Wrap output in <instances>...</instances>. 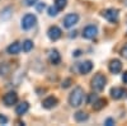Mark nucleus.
Returning a JSON list of instances; mask_svg holds the SVG:
<instances>
[{
  "label": "nucleus",
  "mask_w": 127,
  "mask_h": 126,
  "mask_svg": "<svg viewBox=\"0 0 127 126\" xmlns=\"http://www.w3.org/2000/svg\"><path fill=\"white\" fill-rule=\"evenodd\" d=\"M111 96L113 99H121L123 97L127 96V90H125L123 88H118V87H116V88H112L111 89Z\"/></svg>",
  "instance_id": "1a4fd4ad"
},
{
  "label": "nucleus",
  "mask_w": 127,
  "mask_h": 126,
  "mask_svg": "<svg viewBox=\"0 0 127 126\" xmlns=\"http://www.w3.org/2000/svg\"><path fill=\"white\" fill-rule=\"evenodd\" d=\"M59 12H60V10H59L56 6H50V8H48V15H50V17H56V15L59 14Z\"/></svg>",
  "instance_id": "412c9836"
},
{
  "label": "nucleus",
  "mask_w": 127,
  "mask_h": 126,
  "mask_svg": "<svg viewBox=\"0 0 127 126\" xmlns=\"http://www.w3.org/2000/svg\"><path fill=\"white\" fill-rule=\"evenodd\" d=\"M79 22V15L75 13H70L64 18V27L65 28H71Z\"/></svg>",
  "instance_id": "39448f33"
},
{
  "label": "nucleus",
  "mask_w": 127,
  "mask_h": 126,
  "mask_svg": "<svg viewBox=\"0 0 127 126\" xmlns=\"http://www.w3.org/2000/svg\"><path fill=\"white\" fill-rule=\"evenodd\" d=\"M105 83H107V79L103 74H97L93 79H92V88L97 92H100L104 89L105 87Z\"/></svg>",
  "instance_id": "f03ea898"
},
{
  "label": "nucleus",
  "mask_w": 127,
  "mask_h": 126,
  "mask_svg": "<svg viewBox=\"0 0 127 126\" xmlns=\"http://www.w3.org/2000/svg\"><path fill=\"white\" fill-rule=\"evenodd\" d=\"M17 101H18V96H17L15 92H9L3 97V102L6 107H10V106H13V104H15Z\"/></svg>",
  "instance_id": "0eeeda50"
},
{
  "label": "nucleus",
  "mask_w": 127,
  "mask_h": 126,
  "mask_svg": "<svg viewBox=\"0 0 127 126\" xmlns=\"http://www.w3.org/2000/svg\"><path fill=\"white\" fill-rule=\"evenodd\" d=\"M98 99V97H97V94H89V98H88V103L89 104H93L95 101Z\"/></svg>",
  "instance_id": "5701e85b"
},
{
  "label": "nucleus",
  "mask_w": 127,
  "mask_h": 126,
  "mask_svg": "<svg viewBox=\"0 0 127 126\" xmlns=\"http://www.w3.org/2000/svg\"><path fill=\"white\" fill-rule=\"evenodd\" d=\"M66 4H67V0H55V6L59 10H64L66 8Z\"/></svg>",
  "instance_id": "aec40b11"
},
{
  "label": "nucleus",
  "mask_w": 127,
  "mask_h": 126,
  "mask_svg": "<svg viewBox=\"0 0 127 126\" xmlns=\"http://www.w3.org/2000/svg\"><path fill=\"white\" fill-rule=\"evenodd\" d=\"M71 82H72V80H71L70 78L65 79V80L62 82V84H61V87H62V88H69V87L71 85Z\"/></svg>",
  "instance_id": "4be33fe9"
},
{
  "label": "nucleus",
  "mask_w": 127,
  "mask_h": 126,
  "mask_svg": "<svg viewBox=\"0 0 127 126\" xmlns=\"http://www.w3.org/2000/svg\"><path fill=\"white\" fill-rule=\"evenodd\" d=\"M36 8H37V12H42L46 8V5L45 3H36Z\"/></svg>",
  "instance_id": "393cba45"
},
{
  "label": "nucleus",
  "mask_w": 127,
  "mask_h": 126,
  "mask_svg": "<svg viewBox=\"0 0 127 126\" xmlns=\"http://www.w3.org/2000/svg\"><path fill=\"white\" fill-rule=\"evenodd\" d=\"M20 50H22V45H20L19 42H13V43L9 45L8 48H6L8 54H10V55H18L20 52Z\"/></svg>",
  "instance_id": "4468645a"
},
{
  "label": "nucleus",
  "mask_w": 127,
  "mask_h": 126,
  "mask_svg": "<svg viewBox=\"0 0 127 126\" xmlns=\"http://www.w3.org/2000/svg\"><path fill=\"white\" fill-rule=\"evenodd\" d=\"M37 22V18L33 14H26L22 18V28L23 29H31Z\"/></svg>",
  "instance_id": "20e7f679"
},
{
  "label": "nucleus",
  "mask_w": 127,
  "mask_h": 126,
  "mask_svg": "<svg viewBox=\"0 0 127 126\" xmlns=\"http://www.w3.org/2000/svg\"><path fill=\"white\" fill-rule=\"evenodd\" d=\"M122 80H123V83H125V84H127V71H125V73H123V75H122Z\"/></svg>",
  "instance_id": "c85d7f7f"
},
{
  "label": "nucleus",
  "mask_w": 127,
  "mask_h": 126,
  "mask_svg": "<svg viewBox=\"0 0 127 126\" xmlns=\"http://www.w3.org/2000/svg\"><path fill=\"white\" fill-rule=\"evenodd\" d=\"M75 36H76V32H75V31H74V32H71L70 37H75Z\"/></svg>",
  "instance_id": "7c9ffc66"
},
{
  "label": "nucleus",
  "mask_w": 127,
  "mask_h": 126,
  "mask_svg": "<svg viewBox=\"0 0 127 126\" xmlns=\"http://www.w3.org/2000/svg\"><path fill=\"white\" fill-rule=\"evenodd\" d=\"M105 125H107V126H112V125H114V121L112 120V119H107V120H105V122H104Z\"/></svg>",
  "instance_id": "cd10ccee"
},
{
  "label": "nucleus",
  "mask_w": 127,
  "mask_h": 126,
  "mask_svg": "<svg viewBox=\"0 0 127 126\" xmlns=\"http://www.w3.org/2000/svg\"><path fill=\"white\" fill-rule=\"evenodd\" d=\"M105 104H107V101L103 99V98H100V99L98 98L97 101L93 103V108H94L95 111H99V110H102V108L105 106Z\"/></svg>",
  "instance_id": "f3484780"
},
{
  "label": "nucleus",
  "mask_w": 127,
  "mask_h": 126,
  "mask_svg": "<svg viewBox=\"0 0 127 126\" xmlns=\"http://www.w3.org/2000/svg\"><path fill=\"white\" fill-rule=\"evenodd\" d=\"M84 99V90L81 87H76L74 88V90L70 93V97H69V103L71 107H79L81 106Z\"/></svg>",
  "instance_id": "f257e3e1"
},
{
  "label": "nucleus",
  "mask_w": 127,
  "mask_h": 126,
  "mask_svg": "<svg viewBox=\"0 0 127 126\" xmlns=\"http://www.w3.org/2000/svg\"><path fill=\"white\" fill-rule=\"evenodd\" d=\"M0 124H1V125H5V124H8V117L3 116V115H0Z\"/></svg>",
  "instance_id": "bb28decb"
},
{
  "label": "nucleus",
  "mask_w": 127,
  "mask_h": 126,
  "mask_svg": "<svg viewBox=\"0 0 127 126\" xmlns=\"http://www.w3.org/2000/svg\"><path fill=\"white\" fill-rule=\"evenodd\" d=\"M29 110V104L27 102H22V103H19L17 108H15V113L18 115V116H23L24 113H27Z\"/></svg>",
  "instance_id": "2eb2a0df"
},
{
  "label": "nucleus",
  "mask_w": 127,
  "mask_h": 126,
  "mask_svg": "<svg viewBox=\"0 0 127 126\" xmlns=\"http://www.w3.org/2000/svg\"><path fill=\"white\" fill-rule=\"evenodd\" d=\"M121 55H122L125 59H127V45H125V46L122 47V50H121Z\"/></svg>",
  "instance_id": "a878e982"
},
{
  "label": "nucleus",
  "mask_w": 127,
  "mask_h": 126,
  "mask_svg": "<svg viewBox=\"0 0 127 126\" xmlns=\"http://www.w3.org/2000/svg\"><path fill=\"white\" fill-rule=\"evenodd\" d=\"M32 48H33V42H32L31 40H26L23 42V46H22V50L24 52H29Z\"/></svg>",
  "instance_id": "6ab92c4d"
},
{
  "label": "nucleus",
  "mask_w": 127,
  "mask_h": 126,
  "mask_svg": "<svg viewBox=\"0 0 127 126\" xmlns=\"http://www.w3.org/2000/svg\"><path fill=\"white\" fill-rule=\"evenodd\" d=\"M74 117H75V120H76L78 122H84V121H87V120L89 119L88 113L83 112V111H79V112H76L75 115H74Z\"/></svg>",
  "instance_id": "dca6fc26"
},
{
  "label": "nucleus",
  "mask_w": 127,
  "mask_h": 126,
  "mask_svg": "<svg viewBox=\"0 0 127 126\" xmlns=\"http://www.w3.org/2000/svg\"><path fill=\"white\" fill-rule=\"evenodd\" d=\"M37 1L38 0H23L24 5H27V6H33V5H36Z\"/></svg>",
  "instance_id": "b1692460"
},
{
  "label": "nucleus",
  "mask_w": 127,
  "mask_h": 126,
  "mask_svg": "<svg viewBox=\"0 0 127 126\" xmlns=\"http://www.w3.org/2000/svg\"><path fill=\"white\" fill-rule=\"evenodd\" d=\"M121 70H122V62L118 59H114L109 62V71L112 74H118Z\"/></svg>",
  "instance_id": "9d476101"
},
{
  "label": "nucleus",
  "mask_w": 127,
  "mask_h": 126,
  "mask_svg": "<svg viewBox=\"0 0 127 126\" xmlns=\"http://www.w3.org/2000/svg\"><path fill=\"white\" fill-rule=\"evenodd\" d=\"M56 104H57V98L55 97H47L46 99H43V102H42V106H43V108L46 110H51V108H54L56 107Z\"/></svg>",
  "instance_id": "f8f14e48"
},
{
  "label": "nucleus",
  "mask_w": 127,
  "mask_h": 126,
  "mask_svg": "<svg viewBox=\"0 0 127 126\" xmlns=\"http://www.w3.org/2000/svg\"><path fill=\"white\" fill-rule=\"evenodd\" d=\"M98 35V28L95 26H87L83 29V37L87 40H92L94 37H97Z\"/></svg>",
  "instance_id": "423d86ee"
},
{
  "label": "nucleus",
  "mask_w": 127,
  "mask_h": 126,
  "mask_svg": "<svg viewBox=\"0 0 127 126\" xmlns=\"http://www.w3.org/2000/svg\"><path fill=\"white\" fill-rule=\"evenodd\" d=\"M102 15L107 19L108 22H111V23H117V22H118V17H120V12H118V9L109 8V9L103 10Z\"/></svg>",
  "instance_id": "7ed1b4c3"
},
{
  "label": "nucleus",
  "mask_w": 127,
  "mask_h": 126,
  "mask_svg": "<svg viewBox=\"0 0 127 126\" xmlns=\"http://www.w3.org/2000/svg\"><path fill=\"white\" fill-rule=\"evenodd\" d=\"M93 69V62L92 61H84V62H80L79 64V71L80 74H88V73H90Z\"/></svg>",
  "instance_id": "9b49d317"
},
{
  "label": "nucleus",
  "mask_w": 127,
  "mask_h": 126,
  "mask_svg": "<svg viewBox=\"0 0 127 126\" xmlns=\"http://www.w3.org/2000/svg\"><path fill=\"white\" fill-rule=\"evenodd\" d=\"M61 35H62V32H61V29L57 26H52L47 31V36H48V38L51 41H57L61 37Z\"/></svg>",
  "instance_id": "6e6552de"
},
{
  "label": "nucleus",
  "mask_w": 127,
  "mask_h": 126,
  "mask_svg": "<svg viewBox=\"0 0 127 126\" xmlns=\"http://www.w3.org/2000/svg\"><path fill=\"white\" fill-rule=\"evenodd\" d=\"M10 15H12V8L8 6V8H5L3 12H1V14H0V18H1L3 20H6V19L10 18Z\"/></svg>",
  "instance_id": "a211bd4d"
},
{
  "label": "nucleus",
  "mask_w": 127,
  "mask_h": 126,
  "mask_svg": "<svg viewBox=\"0 0 127 126\" xmlns=\"http://www.w3.org/2000/svg\"><path fill=\"white\" fill-rule=\"evenodd\" d=\"M74 56H75V57H79L80 55H81V51L80 50H76V51H74V54H72Z\"/></svg>",
  "instance_id": "c756f323"
},
{
  "label": "nucleus",
  "mask_w": 127,
  "mask_h": 126,
  "mask_svg": "<svg viewBox=\"0 0 127 126\" xmlns=\"http://www.w3.org/2000/svg\"><path fill=\"white\" fill-rule=\"evenodd\" d=\"M48 59H50V62L52 65H59L60 61H61V56H60L57 50H51L50 55H48Z\"/></svg>",
  "instance_id": "ddd939ff"
}]
</instances>
